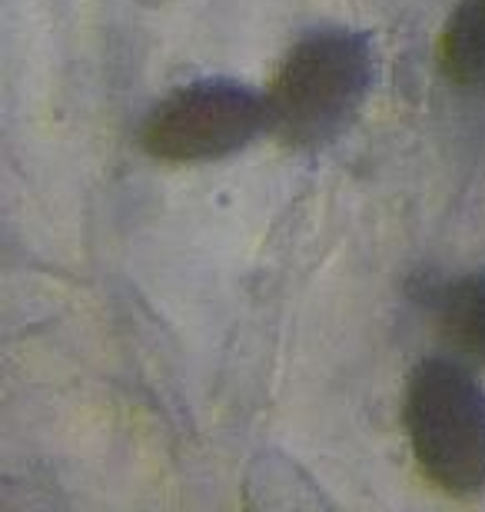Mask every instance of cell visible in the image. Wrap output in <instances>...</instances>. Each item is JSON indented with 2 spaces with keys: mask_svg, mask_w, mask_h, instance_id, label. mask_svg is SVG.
Segmentation results:
<instances>
[{
  "mask_svg": "<svg viewBox=\"0 0 485 512\" xmlns=\"http://www.w3.org/2000/svg\"><path fill=\"white\" fill-rule=\"evenodd\" d=\"M376 84L366 30L319 27L286 50L266 87V133L290 150H319L353 127Z\"/></svg>",
  "mask_w": 485,
  "mask_h": 512,
  "instance_id": "cell-1",
  "label": "cell"
},
{
  "mask_svg": "<svg viewBox=\"0 0 485 512\" xmlns=\"http://www.w3.org/2000/svg\"><path fill=\"white\" fill-rule=\"evenodd\" d=\"M419 473L449 496L485 489V386L446 356L419 360L402 406Z\"/></svg>",
  "mask_w": 485,
  "mask_h": 512,
  "instance_id": "cell-2",
  "label": "cell"
},
{
  "mask_svg": "<svg viewBox=\"0 0 485 512\" xmlns=\"http://www.w3.org/2000/svg\"><path fill=\"white\" fill-rule=\"evenodd\" d=\"M266 130V97L233 77H203L163 97L143 120L140 147L153 160L210 163L240 153Z\"/></svg>",
  "mask_w": 485,
  "mask_h": 512,
  "instance_id": "cell-3",
  "label": "cell"
},
{
  "mask_svg": "<svg viewBox=\"0 0 485 512\" xmlns=\"http://www.w3.org/2000/svg\"><path fill=\"white\" fill-rule=\"evenodd\" d=\"M439 67L462 90H485V0H459L439 37Z\"/></svg>",
  "mask_w": 485,
  "mask_h": 512,
  "instance_id": "cell-4",
  "label": "cell"
},
{
  "mask_svg": "<svg viewBox=\"0 0 485 512\" xmlns=\"http://www.w3.org/2000/svg\"><path fill=\"white\" fill-rule=\"evenodd\" d=\"M436 323L456 350L485 363V270L442 286L436 293Z\"/></svg>",
  "mask_w": 485,
  "mask_h": 512,
  "instance_id": "cell-5",
  "label": "cell"
}]
</instances>
